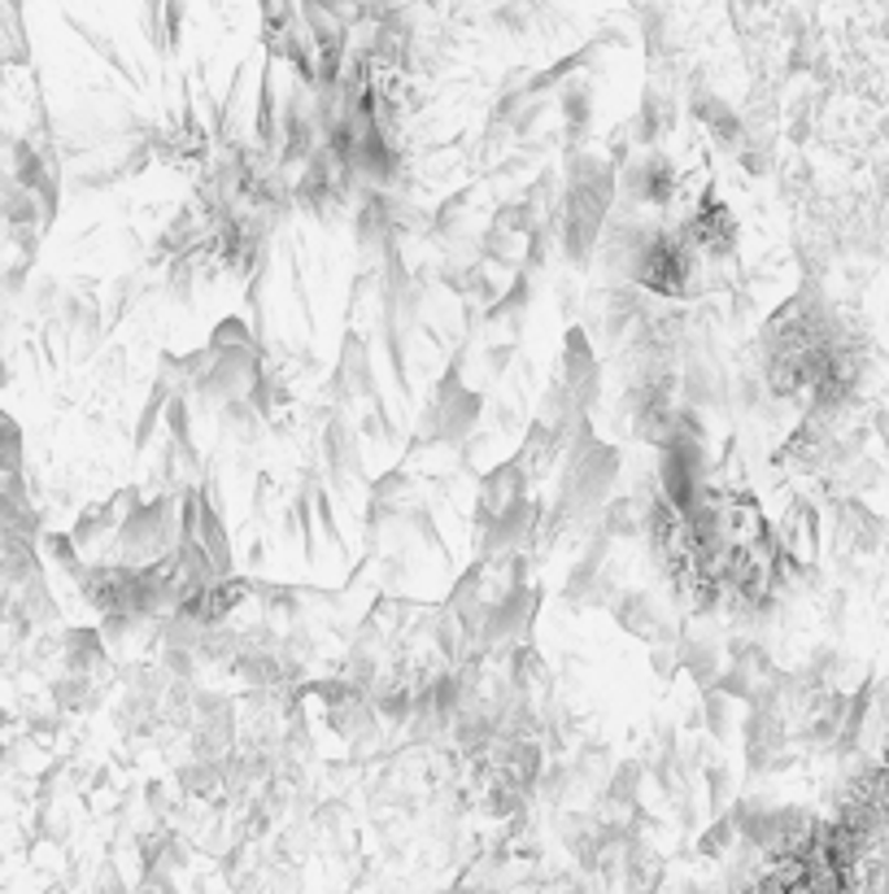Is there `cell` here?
Listing matches in <instances>:
<instances>
[]
</instances>
